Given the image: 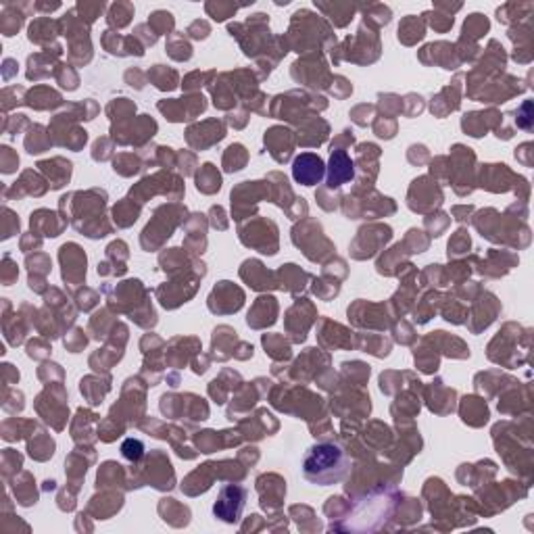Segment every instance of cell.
Segmentation results:
<instances>
[{"mask_svg": "<svg viewBox=\"0 0 534 534\" xmlns=\"http://www.w3.org/2000/svg\"><path fill=\"white\" fill-rule=\"evenodd\" d=\"M3 409L9 413H17L23 409V394L13 388V386H5L3 390Z\"/></svg>", "mask_w": 534, "mask_h": 534, "instance_id": "cell-31", "label": "cell"}, {"mask_svg": "<svg viewBox=\"0 0 534 534\" xmlns=\"http://www.w3.org/2000/svg\"><path fill=\"white\" fill-rule=\"evenodd\" d=\"M3 382H5V386L17 384V382H19V372H17V368H13L11 363H5V365H3Z\"/></svg>", "mask_w": 534, "mask_h": 534, "instance_id": "cell-43", "label": "cell"}, {"mask_svg": "<svg viewBox=\"0 0 534 534\" xmlns=\"http://www.w3.org/2000/svg\"><path fill=\"white\" fill-rule=\"evenodd\" d=\"M61 263H63V280L69 284H79L86 278V255L75 245L61 247Z\"/></svg>", "mask_w": 534, "mask_h": 534, "instance_id": "cell-6", "label": "cell"}, {"mask_svg": "<svg viewBox=\"0 0 534 534\" xmlns=\"http://www.w3.org/2000/svg\"><path fill=\"white\" fill-rule=\"evenodd\" d=\"M149 75H151V79L157 84V88H161V90H173V88L178 86V75H175V71H165L163 65H155L153 73H149Z\"/></svg>", "mask_w": 534, "mask_h": 534, "instance_id": "cell-30", "label": "cell"}, {"mask_svg": "<svg viewBox=\"0 0 534 534\" xmlns=\"http://www.w3.org/2000/svg\"><path fill=\"white\" fill-rule=\"evenodd\" d=\"M26 265L30 267V288L34 292H44V278L50 271V259L44 253H36L26 259Z\"/></svg>", "mask_w": 534, "mask_h": 534, "instance_id": "cell-18", "label": "cell"}, {"mask_svg": "<svg viewBox=\"0 0 534 534\" xmlns=\"http://www.w3.org/2000/svg\"><path fill=\"white\" fill-rule=\"evenodd\" d=\"M46 188H48L46 182H44L38 173L26 171L19 182H15L11 188H5L3 196H5V200L23 198V196H42V194L46 192Z\"/></svg>", "mask_w": 534, "mask_h": 534, "instance_id": "cell-9", "label": "cell"}, {"mask_svg": "<svg viewBox=\"0 0 534 534\" xmlns=\"http://www.w3.org/2000/svg\"><path fill=\"white\" fill-rule=\"evenodd\" d=\"M40 245H42V240H40V238H34V232H32L30 236H23L21 242H19V247H21L23 253H30V251H34V249H40Z\"/></svg>", "mask_w": 534, "mask_h": 534, "instance_id": "cell-44", "label": "cell"}, {"mask_svg": "<svg viewBox=\"0 0 534 534\" xmlns=\"http://www.w3.org/2000/svg\"><path fill=\"white\" fill-rule=\"evenodd\" d=\"M50 144H53V138H50V134H46V130L42 126H38V124L30 126V132L26 136V149L30 155H40V153L48 151Z\"/></svg>", "mask_w": 534, "mask_h": 534, "instance_id": "cell-22", "label": "cell"}, {"mask_svg": "<svg viewBox=\"0 0 534 534\" xmlns=\"http://www.w3.org/2000/svg\"><path fill=\"white\" fill-rule=\"evenodd\" d=\"M245 163H247V151H245V146H242V144H232V146L228 149L226 157H224V167H226V171H238V169L245 167Z\"/></svg>", "mask_w": 534, "mask_h": 534, "instance_id": "cell-27", "label": "cell"}, {"mask_svg": "<svg viewBox=\"0 0 534 534\" xmlns=\"http://www.w3.org/2000/svg\"><path fill=\"white\" fill-rule=\"evenodd\" d=\"M57 34V23L50 21V17H40L36 19L32 26H30V42H36V44H46L55 38Z\"/></svg>", "mask_w": 534, "mask_h": 534, "instance_id": "cell-24", "label": "cell"}, {"mask_svg": "<svg viewBox=\"0 0 534 534\" xmlns=\"http://www.w3.org/2000/svg\"><path fill=\"white\" fill-rule=\"evenodd\" d=\"M324 175H326V165L322 157L315 153H301L292 163V178L296 184L315 186L324 180Z\"/></svg>", "mask_w": 534, "mask_h": 534, "instance_id": "cell-2", "label": "cell"}, {"mask_svg": "<svg viewBox=\"0 0 534 534\" xmlns=\"http://www.w3.org/2000/svg\"><path fill=\"white\" fill-rule=\"evenodd\" d=\"M36 482H34V476L30 474V472H21L19 476H15L13 480H11V488H13V495H15V499H17V503L19 505H23V507H30V505H34L36 501H38V493H36V486H34Z\"/></svg>", "mask_w": 534, "mask_h": 534, "instance_id": "cell-16", "label": "cell"}, {"mask_svg": "<svg viewBox=\"0 0 534 534\" xmlns=\"http://www.w3.org/2000/svg\"><path fill=\"white\" fill-rule=\"evenodd\" d=\"M213 298H224L220 303H213L209 305V309L213 313H232V311H238L245 303V294L238 286L230 284V282H220L216 286V290L211 292Z\"/></svg>", "mask_w": 534, "mask_h": 534, "instance_id": "cell-7", "label": "cell"}, {"mask_svg": "<svg viewBox=\"0 0 534 534\" xmlns=\"http://www.w3.org/2000/svg\"><path fill=\"white\" fill-rule=\"evenodd\" d=\"M468 249L470 247V238H468V234L464 232V230H459L457 232V238L453 240V242H449V257L451 255H459V249Z\"/></svg>", "mask_w": 534, "mask_h": 534, "instance_id": "cell-42", "label": "cell"}, {"mask_svg": "<svg viewBox=\"0 0 534 534\" xmlns=\"http://www.w3.org/2000/svg\"><path fill=\"white\" fill-rule=\"evenodd\" d=\"M30 226H32V232L34 234H42V236H59L65 228V222L59 220L57 213L53 211H46V209H40L36 213H32V220H30Z\"/></svg>", "mask_w": 534, "mask_h": 534, "instance_id": "cell-13", "label": "cell"}, {"mask_svg": "<svg viewBox=\"0 0 534 534\" xmlns=\"http://www.w3.org/2000/svg\"><path fill=\"white\" fill-rule=\"evenodd\" d=\"M26 90L21 88V86H7L5 90H3V111H5V115L11 111V109H15L17 104H23V98H19L17 94H23Z\"/></svg>", "mask_w": 534, "mask_h": 534, "instance_id": "cell-32", "label": "cell"}, {"mask_svg": "<svg viewBox=\"0 0 534 534\" xmlns=\"http://www.w3.org/2000/svg\"><path fill=\"white\" fill-rule=\"evenodd\" d=\"M59 388V386H57ZM57 388H55V392H57ZM53 399H50V394H48V390H44L38 399H36V411H38V415L46 421V423H50L55 430H63V426H65V419H67V407H65V401H67V394H61L59 399H55V403H50Z\"/></svg>", "mask_w": 534, "mask_h": 534, "instance_id": "cell-4", "label": "cell"}, {"mask_svg": "<svg viewBox=\"0 0 534 534\" xmlns=\"http://www.w3.org/2000/svg\"><path fill=\"white\" fill-rule=\"evenodd\" d=\"M0 430H3V439L7 443H17L21 439H28L30 435H34L38 430V426H36V421H30V419L9 417V419L3 421Z\"/></svg>", "mask_w": 534, "mask_h": 534, "instance_id": "cell-15", "label": "cell"}, {"mask_svg": "<svg viewBox=\"0 0 534 534\" xmlns=\"http://www.w3.org/2000/svg\"><path fill=\"white\" fill-rule=\"evenodd\" d=\"M59 165V157L57 159H53V161H40L38 163V167L48 175V180H50V188H61V186H65L67 182H69V175H71V163L69 161H63V165L61 167H57Z\"/></svg>", "mask_w": 534, "mask_h": 534, "instance_id": "cell-20", "label": "cell"}, {"mask_svg": "<svg viewBox=\"0 0 534 534\" xmlns=\"http://www.w3.org/2000/svg\"><path fill=\"white\" fill-rule=\"evenodd\" d=\"M23 126H30L26 115H5V120H3V132H7L11 136H17Z\"/></svg>", "mask_w": 534, "mask_h": 534, "instance_id": "cell-38", "label": "cell"}, {"mask_svg": "<svg viewBox=\"0 0 534 534\" xmlns=\"http://www.w3.org/2000/svg\"><path fill=\"white\" fill-rule=\"evenodd\" d=\"M17 276H19L17 263L11 259V255H5L3 267H0V282H3V286H13L17 282Z\"/></svg>", "mask_w": 534, "mask_h": 534, "instance_id": "cell-34", "label": "cell"}, {"mask_svg": "<svg viewBox=\"0 0 534 534\" xmlns=\"http://www.w3.org/2000/svg\"><path fill=\"white\" fill-rule=\"evenodd\" d=\"M151 21L157 26V32H165V30H171V28H173L171 15H169V13H163V11H157V13L151 17Z\"/></svg>", "mask_w": 534, "mask_h": 534, "instance_id": "cell-41", "label": "cell"}, {"mask_svg": "<svg viewBox=\"0 0 534 534\" xmlns=\"http://www.w3.org/2000/svg\"><path fill=\"white\" fill-rule=\"evenodd\" d=\"M196 188L204 194H213L222 188V178L211 163H204L200 167V173L196 175Z\"/></svg>", "mask_w": 534, "mask_h": 534, "instance_id": "cell-23", "label": "cell"}, {"mask_svg": "<svg viewBox=\"0 0 534 534\" xmlns=\"http://www.w3.org/2000/svg\"><path fill=\"white\" fill-rule=\"evenodd\" d=\"M3 307H5V317H3V330H5V338L11 347H19L23 341H26V332H28V326L32 322H28L26 317L21 315H11V305L7 298H3ZM34 326V324H32Z\"/></svg>", "mask_w": 534, "mask_h": 534, "instance_id": "cell-10", "label": "cell"}, {"mask_svg": "<svg viewBox=\"0 0 534 534\" xmlns=\"http://www.w3.org/2000/svg\"><path fill=\"white\" fill-rule=\"evenodd\" d=\"M0 468H3V478L11 482L23 468V455L15 449H5L3 455H0Z\"/></svg>", "mask_w": 534, "mask_h": 534, "instance_id": "cell-25", "label": "cell"}, {"mask_svg": "<svg viewBox=\"0 0 534 534\" xmlns=\"http://www.w3.org/2000/svg\"><path fill=\"white\" fill-rule=\"evenodd\" d=\"M351 461L347 451L334 441H322L313 445L303 459V476L311 484L330 486L347 478Z\"/></svg>", "mask_w": 534, "mask_h": 534, "instance_id": "cell-1", "label": "cell"}, {"mask_svg": "<svg viewBox=\"0 0 534 534\" xmlns=\"http://www.w3.org/2000/svg\"><path fill=\"white\" fill-rule=\"evenodd\" d=\"M122 453H124V457L126 459H130V461H140L142 459V455H144V445H142V441H138V439H128V441H124V445H122Z\"/></svg>", "mask_w": 534, "mask_h": 534, "instance_id": "cell-37", "label": "cell"}, {"mask_svg": "<svg viewBox=\"0 0 534 534\" xmlns=\"http://www.w3.org/2000/svg\"><path fill=\"white\" fill-rule=\"evenodd\" d=\"M245 501H247V490L242 486H226L220 493V501L216 503V507H213V513H216V517H220L228 524H234L240 517Z\"/></svg>", "mask_w": 534, "mask_h": 534, "instance_id": "cell-3", "label": "cell"}, {"mask_svg": "<svg viewBox=\"0 0 534 534\" xmlns=\"http://www.w3.org/2000/svg\"><path fill=\"white\" fill-rule=\"evenodd\" d=\"M3 216H5L3 218V240H9L11 236L19 234V220L9 207L3 209Z\"/></svg>", "mask_w": 534, "mask_h": 534, "instance_id": "cell-35", "label": "cell"}, {"mask_svg": "<svg viewBox=\"0 0 534 534\" xmlns=\"http://www.w3.org/2000/svg\"><path fill=\"white\" fill-rule=\"evenodd\" d=\"M423 38V23L415 17H409L403 21V26L399 28V40H403L405 44H413L415 40Z\"/></svg>", "mask_w": 534, "mask_h": 534, "instance_id": "cell-26", "label": "cell"}, {"mask_svg": "<svg viewBox=\"0 0 534 534\" xmlns=\"http://www.w3.org/2000/svg\"><path fill=\"white\" fill-rule=\"evenodd\" d=\"M3 15H0V32H3V36L11 38L19 32V28L23 26V19H26V13L28 9H36V7H30V5H17V3H9V0H3Z\"/></svg>", "mask_w": 534, "mask_h": 534, "instance_id": "cell-11", "label": "cell"}, {"mask_svg": "<svg viewBox=\"0 0 534 534\" xmlns=\"http://www.w3.org/2000/svg\"><path fill=\"white\" fill-rule=\"evenodd\" d=\"M48 351H50V347H48V343L42 341V338H34V341L28 343V355H30L32 359H44V357L48 355Z\"/></svg>", "mask_w": 534, "mask_h": 534, "instance_id": "cell-40", "label": "cell"}, {"mask_svg": "<svg viewBox=\"0 0 534 534\" xmlns=\"http://www.w3.org/2000/svg\"><path fill=\"white\" fill-rule=\"evenodd\" d=\"M265 144L269 146L271 155L284 163L290 159L292 155V144H294V138H292V132H288L286 128H271L267 134H265Z\"/></svg>", "mask_w": 534, "mask_h": 534, "instance_id": "cell-12", "label": "cell"}, {"mask_svg": "<svg viewBox=\"0 0 534 534\" xmlns=\"http://www.w3.org/2000/svg\"><path fill=\"white\" fill-rule=\"evenodd\" d=\"M263 345L274 357H290V347L280 336H263Z\"/></svg>", "mask_w": 534, "mask_h": 534, "instance_id": "cell-36", "label": "cell"}, {"mask_svg": "<svg viewBox=\"0 0 534 534\" xmlns=\"http://www.w3.org/2000/svg\"><path fill=\"white\" fill-rule=\"evenodd\" d=\"M5 69H3V77L9 82L13 77V73H17V61L15 59H5Z\"/></svg>", "mask_w": 534, "mask_h": 534, "instance_id": "cell-45", "label": "cell"}, {"mask_svg": "<svg viewBox=\"0 0 534 534\" xmlns=\"http://www.w3.org/2000/svg\"><path fill=\"white\" fill-rule=\"evenodd\" d=\"M28 451H30V457L36 459V461H46L48 457H53L55 453V441L46 435V432H36L34 439H30L28 443Z\"/></svg>", "mask_w": 534, "mask_h": 534, "instance_id": "cell-21", "label": "cell"}, {"mask_svg": "<svg viewBox=\"0 0 534 534\" xmlns=\"http://www.w3.org/2000/svg\"><path fill=\"white\" fill-rule=\"evenodd\" d=\"M138 207H132L130 202H128V198L124 200V202H120L115 209H113V216H115V222L122 226V228H126V226H130V224H134L136 220H138Z\"/></svg>", "mask_w": 534, "mask_h": 534, "instance_id": "cell-28", "label": "cell"}, {"mask_svg": "<svg viewBox=\"0 0 534 534\" xmlns=\"http://www.w3.org/2000/svg\"><path fill=\"white\" fill-rule=\"evenodd\" d=\"M63 100H61V94H57L55 90L46 88V86H36L34 90L28 92V96L23 98V104L32 106V109H38V111H44V109H55V106H59Z\"/></svg>", "mask_w": 534, "mask_h": 534, "instance_id": "cell-17", "label": "cell"}, {"mask_svg": "<svg viewBox=\"0 0 534 534\" xmlns=\"http://www.w3.org/2000/svg\"><path fill=\"white\" fill-rule=\"evenodd\" d=\"M204 98L202 96H192L186 100H171V102H159V109L171 120V122H184V120H192L194 115H198L200 111H204Z\"/></svg>", "mask_w": 534, "mask_h": 534, "instance_id": "cell-8", "label": "cell"}, {"mask_svg": "<svg viewBox=\"0 0 534 534\" xmlns=\"http://www.w3.org/2000/svg\"><path fill=\"white\" fill-rule=\"evenodd\" d=\"M355 175V165L351 161V157L347 155V151L336 149L330 155V167H328V182H326V190H336L343 184L351 182Z\"/></svg>", "mask_w": 534, "mask_h": 534, "instance_id": "cell-5", "label": "cell"}, {"mask_svg": "<svg viewBox=\"0 0 534 534\" xmlns=\"http://www.w3.org/2000/svg\"><path fill=\"white\" fill-rule=\"evenodd\" d=\"M17 165H19L17 153L11 146H7V144L0 146V169H3V173H15Z\"/></svg>", "mask_w": 534, "mask_h": 534, "instance_id": "cell-33", "label": "cell"}, {"mask_svg": "<svg viewBox=\"0 0 534 534\" xmlns=\"http://www.w3.org/2000/svg\"><path fill=\"white\" fill-rule=\"evenodd\" d=\"M169 55H171L173 59H178V61H186V59L192 57V50H190V46H188L186 42H182L180 38H173V40L169 42Z\"/></svg>", "mask_w": 534, "mask_h": 534, "instance_id": "cell-39", "label": "cell"}, {"mask_svg": "<svg viewBox=\"0 0 534 534\" xmlns=\"http://www.w3.org/2000/svg\"><path fill=\"white\" fill-rule=\"evenodd\" d=\"M242 278L253 286V288H257V290H263V288H267V286H276V282H269L271 278H274V274H269L259 261H247L245 265H242Z\"/></svg>", "mask_w": 534, "mask_h": 534, "instance_id": "cell-19", "label": "cell"}, {"mask_svg": "<svg viewBox=\"0 0 534 534\" xmlns=\"http://www.w3.org/2000/svg\"><path fill=\"white\" fill-rule=\"evenodd\" d=\"M461 415H464V421H468V423H470L472 415H478V419H480V423H482V421H486L488 411H486V405H484L482 401H478V399L470 397V399H464Z\"/></svg>", "mask_w": 534, "mask_h": 534, "instance_id": "cell-29", "label": "cell"}, {"mask_svg": "<svg viewBox=\"0 0 534 534\" xmlns=\"http://www.w3.org/2000/svg\"><path fill=\"white\" fill-rule=\"evenodd\" d=\"M276 313H278V303L274 296H261L255 307L249 311V326L253 328H263V326H271L276 322Z\"/></svg>", "mask_w": 534, "mask_h": 534, "instance_id": "cell-14", "label": "cell"}]
</instances>
